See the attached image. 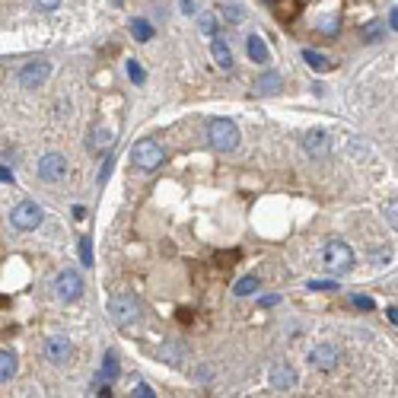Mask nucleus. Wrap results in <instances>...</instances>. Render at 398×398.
<instances>
[{
  "label": "nucleus",
  "instance_id": "nucleus-21",
  "mask_svg": "<svg viewBox=\"0 0 398 398\" xmlns=\"http://www.w3.org/2000/svg\"><path fill=\"white\" fill-rule=\"evenodd\" d=\"M258 287H261V281H258L255 274H248V277H242V281H236L233 293H236V296H252Z\"/></svg>",
  "mask_w": 398,
  "mask_h": 398
},
{
  "label": "nucleus",
  "instance_id": "nucleus-18",
  "mask_svg": "<svg viewBox=\"0 0 398 398\" xmlns=\"http://www.w3.org/2000/svg\"><path fill=\"white\" fill-rule=\"evenodd\" d=\"M16 376V354L0 350V383H10Z\"/></svg>",
  "mask_w": 398,
  "mask_h": 398
},
{
  "label": "nucleus",
  "instance_id": "nucleus-28",
  "mask_svg": "<svg viewBox=\"0 0 398 398\" xmlns=\"http://www.w3.org/2000/svg\"><path fill=\"white\" fill-rule=\"evenodd\" d=\"M35 7H39V10H45V13H51V10H58V7H61V0H35Z\"/></svg>",
  "mask_w": 398,
  "mask_h": 398
},
{
  "label": "nucleus",
  "instance_id": "nucleus-15",
  "mask_svg": "<svg viewBox=\"0 0 398 398\" xmlns=\"http://www.w3.org/2000/svg\"><path fill=\"white\" fill-rule=\"evenodd\" d=\"M246 51H248V58H252L255 64H268V61H271V55H268V45L261 41V35H248V41H246Z\"/></svg>",
  "mask_w": 398,
  "mask_h": 398
},
{
  "label": "nucleus",
  "instance_id": "nucleus-37",
  "mask_svg": "<svg viewBox=\"0 0 398 398\" xmlns=\"http://www.w3.org/2000/svg\"><path fill=\"white\" fill-rule=\"evenodd\" d=\"M389 26H392V32L398 29V10L395 7H392V13H389Z\"/></svg>",
  "mask_w": 398,
  "mask_h": 398
},
{
  "label": "nucleus",
  "instance_id": "nucleus-9",
  "mask_svg": "<svg viewBox=\"0 0 398 398\" xmlns=\"http://www.w3.org/2000/svg\"><path fill=\"white\" fill-rule=\"evenodd\" d=\"M51 77V64L48 61H32L20 70V86L22 90H39L45 86V80Z\"/></svg>",
  "mask_w": 398,
  "mask_h": 398
},
{
  "label": "nucleus",
  "instance_id": "nucleus-22",
  "mask_svg": "<svg viewBox=\"0 0 398 398\" xmlns=\"http://www.w3.org/2000/svg\"><path fill=\"white\" fill-rule=\"evenodd\" d=\"M131 32H134V39L138 41H150L153 39V26L147 20H134L131 22Z\"/></svg>",
  "mask_w": 398,
  "mask_h": 398
},
{
  "label": "nucleus",
  "instance_id": "nucleus-35",
  "mask_svg": "<svg viewBox=\"0 0 398 398\" xmlns=\"http://www.w3.org/2000/svg\"><path fill=\"white\" fill-rule=\"evenodd\" d=\"M385 319H389L392 325H398V309H395V306H389V309H385Z\"/></svg>",
  "mask_w": 398,
  "mask_h": 398
},
{
  "label": "nucleus",
  "instance_id": "nucleus-39",
  "mask_svg": "<svg viewBox=\"0 0 398 398\" xmlns=\"http://www.w3.org/2000/svg\"><path fill=\"white\" fill-rule=\"evenodd\" d=\"M271 4H274V0H271Z\"/></svg>",
  "mask_w": 398,
  "mask_h": 398
},
{
  "label": "nucleus",
  "instance_id": "nucleus-30",
  "mask_svg": "<svg viewBox=\"0 0 398 398\" xmlns=\"http://www.w3.org/2000/svg\"><path fill=\"white\" fill-rule=\"evenodd\" d=\"M379 39H383V29L379 26H370V32L364 29V41H379Z\"/></svg>",
  "mask_w": 398,
  "mask_h": 398
},
{
  "label": "nucleus",
  "instance_id": "nucleus-17",
  "mask_svg": "<svg viewBox=\"0 0 398 398\" xmlns=\"http://www.w3.org/2000/svg\"><path fill=\"white\" fill-rule=\"evenodd\" d=\"M159 357H163L169 366H182V360H185V350H182L179 341H166L163 347H159Z\"/></svg>",
  "mask_w": 398,
  "mask_h": 398
},
{
  "label": "nucleus",
  "instance_id": "nucleus-24",
  "mask_svg": "<svg viewBox=\"0 0 398 398\" xmlns=\"http://www.w3.org/2000/svg\"><path fill=\"white\" fill-rule=\"evenodd\" d=\"M80 258H83V265H86V268L93 265V242L86 239V236L80 239Z\"/></svg>",
  "mask_w": 398,
  "mask_h": 398
},
{
  "label": "nucleus",
  "instance_id": "nucleus-20",
  "mask_svg": "<svg viewBox=\"0 0 398 398\" xmlns=\"http://www.w3.org/2000/svg\"><path fill=\"white\" fill-rule=\"evenodd\" d=\"M258 93H281V74H274V70H268V74L258 80Z\"/></svg>",
  "mask_w": 398,
  "mask_h": 398
},
{
  "label": "nucleus",
  "instance_id": "nucleus-4",
  "mask_svg": "<svg viewBox=\"0 0 398 398\" xmlns=\"http://www.w3.org/2000/svg\"><path fill=\"white\" fill-rule=\"evenodd\" d=\"M325 268L335 271V274H347V271L354 268V252H350L347 242L331 239L329 246H325Z\"/></svg>",
  "mask_w": 398,
  "mask_h": 398
},
{
  "label": "nucleus",
  "instance_id": "nucleus-23",
  "mask_svg": "<svg viewBox=\"0 0 398 398\" xmlns=\"http://www.w3.org/2000/svg\"><path fill=\"white\" fill-rule=\"evenodd\" d=\"M128 77L138 83V86H140V83H147V74H144V67H140L138 61H128Z\"/></svg>",
  "mask_w": 398,
  "mask_h": 398
},
{
  "label": "nucleus",
  "instance_id": "nucleus-27",
  "mask_svg": "<svg viewBox=\"0 0 398 398\" xmlns=\"http://www.w3.org/2000/svg\"><path fill=\"white\" fill-rule=\"evenodd\" d=\"M350 303H354V306H357V309H366V312H370V309L376 306V303H373L370 296H350Z\"/></svg>",
  "mask_w": 398,
  "mask_h": 398
},
{
  "label": "nucleus",
  "instance_id": "nucleus-29",
  "mask_svg": "<svg viewBox=\"0 0 398 398\" xmlns=\"http://www.w3.org/2000/svg\"><path fill=\"white\" fill-rule=\"evenodd\" d=\"M134 395H140V398H153V395H157V392H153L147 383H138V385H134Z\"/></svg>",
  "mask_w": 398,
  "mask_h": 398
},
{
  "label": "nucleus",
  "instance_id": "nucleus-5",
  "mask_svg": "<svg viewBox=\"0 0 398 398\" xmlns=\"http://www.w3.org/2000/svg\"><path fill=\"white\" fill-rule=\"evenodd\" d=\"M131 159H134V166H140L144 172H153L157 166H163L166 157H163V147H159L153 138H147V140H138V144H134Z\"/></svg>",
  "mask_w": 398,
  "mask_h": 398
},
{
  "label": "nucleus",
  "instance_id": "nucleus-11",
  "mask_svg": "<svg viewBox=\"0 0 398 398\" xmlns=\"http://www.w3.org/2000/svg\"><path fill=\"white\" fill-rule=\"evenodd\" d=\"M271 385H274L277 392H290L296 385V373L290 370L287 364H274L271 366Z\"/></svg>",
  "mask_w": 398,
  "mask_h": 398
},
{
  "label": "nucleus",
  "instance_id": "nucleus-38",
  "mask_svg": "<svg viewBox=\"0 0 398 398\" xmlns=\"http://www.w3.org/2000/svg\"><path fill=\"white\" fill-rule=\"evenodd\" d=\"M74 220H86V207L77 204V207H74Z\"/></svg>",
  "mask_w": 398,
  "mask_h": 398
},
{
  "label": "nucleus",
  "instance_id": "nucleus-1",
  "mask_svg": "<svg viewBox=\"0 0 398 398\" xmlns=\"http://www.w3.org/2000/svg\"><path fill=\"white\" fill-rule=\"evenodd\" d=\"M207 144L217 153H233L239 147V128L230 118H213L207 124Z\"/></svg>",
  "mask_w": 398,
  "mask_h": 398
},
{
  "label": "nucleus",
  "instance_id": "nucleus-26",
  "mask_svg": "<svg viewBox=\"0 0 398 398\" xmlns=\"http://www.w3.org/2000/svg\"><path fill=\"white\" fill-rule=\"evenodd\" d=\"M319 29H325L329 35H335L338 32V20L335 16H325V20H319Z\"/></svg>",
  "mask_w": 398,
  "mask_h": 398
},
{
  "label": "nucleus",
  "instance_id": "nucleus-33",
  "mask_svg": "<svg viewBox=\"0 0 398 398\" xmlns=\"http://www.w3.org/2000/svg\"><path fill=\"white\" fill-rule=\"evenodd\" d=\"M179 4H182V13H185V16L194 13V0H179Z\"/></svg>",
  "mask_w": 398,
  "mask_h": 398
},
{
  "label": "nucleus",
  "instance_id": "nucleus-19",
  "mask_svg": "<svg viewBox=\"0 0 398 398\" xmlns=\"http://www.w3.org/2000/svg\"><path fill=\"white\" fill-rule=\"evenodd\" d=\"M303 61H306L312 70H319V74L331 67V64H329V58H325L322 51H312V48H303Z\"/></svg>",
  "mask_w": 398,
  "mask_h": 398
},
{
  "label": "nucleus",
  "instance_id": "nucleus-12",
  "mask_svg": "<svg viewBox=\"0 0 398 398\" xmlns=\"http://www.w3.org/2000/svg\"><path fill=\"white\" fill-rule=\"evenodd\" d=\"M303 147H306L309 157H325L329 153V134L325 131H309L303 138Z\"/></svg>",
  "mask_w": 398,
  "mask_h": 398
},
{
  "label": "nucleus",
  "instance_id": "nucleus-36",
  "mask_svg": "<svg viewBox=\"0 0 398 398\" xmlns=\"http://www.w3.org/2000/svg\"><path fill=\"white\" fill-rule=\"evenodd\" d=\"M385 220H389L392 227H395V201H392V204H389V207H385Z\"/></svg>",
  "mask_w": 398,
  "mask_h": 398
},
{
  "label": "nucleus",
  "instance_id": "nucleus-6",
  "mask_svg": "<svg viewBox=\"0 0 398 398\" xmlns=\"http://www.w3.org/2000/svg\"><path fill=\"white\" fill-rule=\"evenodd\" d=\"M55 290H58V300L61 303H77L83 296V277L77 271H61L55 281Z\"/></svg>",
  "mask_w": 398,
  "mask_h": 398
},
{
  "label": "nucleus",
  "instance_id": "nucleus-8",
  "mask_svg": "<svg viewBox=\"0 0 398 398\" xmlns=\"http://www.w3.org/2000/svg\"><path fill=\"white\" fill-rule=\"evenodd\" d=\"M338 360H341V350L331 341H322L309 350V366H316V370H335Z\"/></svg>",
  "mask_w": 398,
  "mask_h": 398
},
{
  "label": "nucleus",
  "instance_id": "nucleus-13",
  "mask_svg": "<svg viewBox=\"0 0 398 398\" xmlns=\"http://www.w3.org/2000/svg\"><path fill=\"white\" fill-rule=\"evenodd\" d=\"M112 147H115V131L112 128H96V134H93V140H90V150L99 153V157H105Z\"/></svg>",
  "mask_w": 398,
  "mask_h": 398
},
{
  "label": "nucleus",
  "instance_id": "nucleus-14",
  "mask_svg": "<svg viewBox=\"0 0 398 398\" xmlns=\"http://www.w3.org/2000/svg\"><path fill=\"white\" fill-rule=\"evenodd\" d=\"M211 55H213V61H217L220 70H233V51H230V45L223 39L211 41Z\"/></svg>",
  "mask_w": 398,
  "mask_h": 398
},
{
  "label": "nucleus",
  "instance_id": "nucleus-16",
  "mask_svg": "<svg viewBox=\"0 0 398 398\" xmlns=\"http://www.w3.org/2000/svg\"><path fill=\"white\" fill-rule=\"evenodd\" d=\"M118 373H121V366H118V357L112 354V350H105V357H102V373H99L96 383H112V385H115Z\"/></svg>",
  "mask_w": 398,
  "mask_h": 398
},
{
  "label": "nucleus",
  "instance_id": "nucleus-3",
  "mask_svg": "<svg viewBox=\"0 0 398 398\" xmlns=\"http://www.w3.org/2000/svg\"><path fill=\"white\" fill-rule=\"evenodd\" d=\"M41 220H45V211H41V204H35V201H20V204L10 211V223H13L20 233H32V230H39Z\"/></svg>",
  "mask_w": 398,
  "mask_h": 398
},
{
  "label": "nucleus",
  "instance_id": "nucleus-7",
  "mask_svg": "<svg viewBox=\"0 0 398 398\" xmlns=\"http://www.w3.org/2000/svg\"><path fill=\"white\" fill-rule=\"evenodd\" d=\"M64 175H67V159H64L61 153H45V157L39 159V179L41 182L55 185V182H61Z\"/></svg>",
  "mask_w": 398,
  "mask_h": 398
},
{
  "label": "nucleus",
  "instance_id": "nucleus-32",
  "mask_svg": "<svg viewBox=\"0 0 398 398\" xmlns=\"http://www.w3.org/2000/svg\"><path fill=\"white\" fill-rule=\"evenodd\" d=\"M201 26H204V32H207V35H217V20H211V16H207V20L201 22Z\"/></svg>",
  "mask_w": 398,
  "mask_h": 398
},
{
  "label": "nucleus",
  "instance_id": "nucleus-31",
  "mask_svg": "<svg viewBox=\"0 0 398 398\" xmlns=\"http://www.w3.org/2000/svg\"><path fill=\"white\" fill-rule=\"evenodd\" d=\"M309 290H338V284H331V281H312V284H309Z\"/></svg>",
  "mask_w": 398,
  "mask_h": 398
},
{
  "label": "nucleus",
  "instance_id": "nucleus-25",
  "mask_svg": "<svg viewBox=\"0 0 398 398\" xmlns=\"http://www.w3.org/2000/svg\"><path fill=\"white\" fill-rule=\"evenodd\" d=\"M223 16H227V22H242V20H246L242 7H233V4H230V7H223Z\"/></svg>",
  "mask_w": 398,
  "mask_h": 398
},
{
  "label": "nucleus",
  "instance_id": "nucleus-10",
  "mask_svg": "<svg viewBox=\"0 0 398 398\" xmlns=\"http://www.w3.org/2000/svg\"><path fill=\"white\" fill-rule=\"evenodd\" d=\"M45 354H48V360L55 366L67 364V360H70V341H67V338H48V344H45Z\"/></svg>",
  "mask_w": 398,
  "mask_h": 398
},
{
  "label": "nucleus",
  "instance_id": "nucleus-34",
  "mask_svg": "<svg viewBox=\"0 0 398 398\" xmlns=\"http://www.w3.org/2000/svg\"><path fill=\"white\" fill-rule=\"evenodd\" d=\"M0 182H10V185H13V172H10L7 166H0Z\"/></svg>",
  "mask_w": 398,
  "mask_h": 398
},
{
  "label": "nucleus",
  "instance_id": "nucleus-2",
  "mask_svg": "<svg viewBox=\"0 0 398 398\" xmlns=\"http://www.w3.org/2000/svg\"><path fill=\"white\" fill-rule=\"evenodd\" d=\"M140 312H144V306H140V300L134 293H118L109 300V316L115 325H134L140 319Z\"/></svg>",
  "mask_w": 398,
  "mask_h": 398
}]
</instances>
